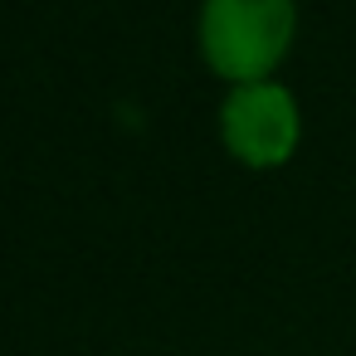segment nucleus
I'll list each match as a JSON object with an SVG mask.
<instances>
[{
    "instance_id": "obj_1",
    "label": "nucleus",
    "mask_w": 356,
    "mask_h": 356,
    "mask_svg": "<svg viewBox=\"0 0 356 356\" xmlns=\"http://www.w3.org/2000/svg\"><path fill=\"white\" fill-rule=\"evenodd\" d=\"M298 6L293 0H205L200 6V54L210 74L239 83H264L293 49Z\"/></svg>"
},
{
    "instance_id": "obj_2",
    "label": "nucleus",
    "mask_w": 356,
    "mask_h": 356,
    "mask_svg": "<svg viewBox=\"0 0 356 356\" xmlns=\"http://www.w3.org/2000/svg\"><path fill=\"white\" fill-rule=\"evenodd\" d=\"M220 132H225L229 156H239V161L254 166V171H268V166H283V161L298 152L302 118H298L293 93H288L283 83L264 79V83H239V88L225 98Z\"/></svg>"
}]
</instances>
